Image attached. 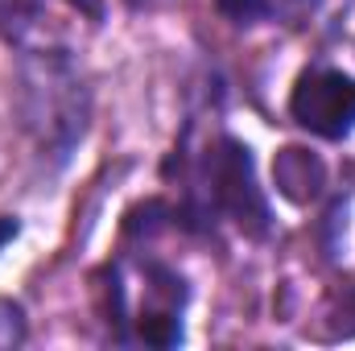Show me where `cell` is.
<instances>
[{
    "label": "cell",
    "instance_id": "obj_1",
    "mask_svg": "<svg viewBox=\"0 0 355 351\" xmlns=\"http://www.w3.org/2000/svg\"><path fill=\"white\" fill-rule=\"evenodd\" d=\"M194 194L202 203V211L232 219L244 236H268L272 219H268V198L257 182V166L248 145H240L236 137H211L202 157H198V174H194Z\"/></svg>",
    "mask_w": 355,
    "mask_h": 351
},
{
    "label": "cell",
    "instance_id": "obj_2",
    "mask_svg": "<svg viewBox=\"0 0 355 351\" xmlns=\"http://www.w3.org/2000/svg\"><path fill=\"white\" fill-rule=\"evenodd\" d=\"M25 112H29V128L37 132L42 149L67 157L75 149V141L87 128V91L79 83L75 67L46 50L33 62H25Z\"/></svg>",
    "mask_w": 355,
    "mask_h": 351
},
{
    "label": "cell",
    "instance_id": "obj_3",
    "mask_svg": "<svg viewBox=\"0 0 355 351\" xmlns=\"http://www.w3.org/2000/svg\"><path fill=\"white\" fill-rule=\"evenodd\" d=\"M289 116L322 141H343L355 128V79L335 67L302 71L289 91Z\"/></svg>",
    "mask_w": 355,
    "mask_h": 351
},
{
    "label": "cell",
    "instance_id": "obj_4",
    "mask_svg": "<svg viewBox=\"0 0 355 351\" xmlns=\"http://www.w3.org/2000/svg\"><path fill=\"white\" fill-rule=\"evenodd\" d=\"M272 182H277L281 198H289V203L302 207V203H310V198L322 194V186H327V166H322L310 149L289 145V149H281L277 162H272Z\"/></svg>",
    "mask_w": 355,
    "mask_h": 351
},
{
    "label": "cell",
    "instance_id": "obj_5",
    "mask_svg": "<svg viewBox=\"0 0 355 351\" xmlns=\"http://www.w3.org/2000/svg\"><path fill=\"white\" fill-rule=\"evenodd\" d=\"M215 8L227 17V21H236V25H252V21H261L268 17V0H215Z\"/></svg>",
    "mask_w": 355,
    "mask_h": 351
},
{
    "label": "cell",
    "instance_id": "obj_6",
    "mask_svg": "<svg viewBox=\"0 0 355 351\" xmlns=\"http://www.w3.org/2000/svg\"><path fill=\"white\" fill-rule=\"evenodd\" d=\"M25 343V318L17 302H0V348H17Z\"/></svg>",
    "mask_w": 355,
    "mask_h": 351
},
{
    "label": "cell",
    "instance_id": "obj_7",
    "mask_svg": "<svg viewBox=\"0 0 355 351\" xmlns=\"http://www.w3.org/2000/svg\"><path fill=\"white\" fill-rule=\"evenodd\" d=\"M331 318H335V335H343V339L355 335V289H347V293L339 298V306H335Z\"/></svg>",
    "mask_w": 355,
    "mask_h": 351
},
{
    "label": "cell",
    "instance_id": "obj_8",
    "mask_svg": "<svg viewBox=\"0 0 355 351\" xmlns=\"http://www.w3.org/2000/svg\"><path fill=\"white\" fill-rule=\"evenodd\" d=\"M33 12V0H0V25H17V21H25Z\"/></svg>",
    "mask_w": 355,
    "mask_h": 351
},
{
    "label": "cell",
    "instance_id": "obj_9",
    "mask_svg": "<svg viewBox=\"0 0 355 351\" xmlns=\"http://www.w3.org/2000/svg\"><path fill=\"white\" fill-rule=\"evenodd\" d=\"M17 232H21V223H17V219H8V215H0V248H4V244H12V240H17Z\"/></svg>",
    "mask_w": 355,
    "mask_h": 351
},
{
    "label": "cell",
    "instance_id": "obj_10",
    "mask_svg": "<svg viewBox=\"0 0 355 351\" xmlns=\"http://www.w3.org/2000/svg\"><path fill=\"white\" fill-rule=\"evenodd\" d=\"M75 8H83V12H91V17H99V0H71Z\"/></svg>",
    "mask_w": 355,
    "mask_h": 351
},
{
    "label": "cell",
    "instance_id": "obj_11",
    "mask_svg": "<svg viewBox=\"0 0 355 351\" xmlns=\"http://www.w3.org/2000/svg\"><path fill=\"white\" fill-rule=\"evenodd\" d=\"M124 4H145V0H124Z\"/></svg>",
    "mask_w": 355,
    "mask_h": 351
}]
</instances>
